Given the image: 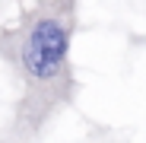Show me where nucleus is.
<instances>
[{"label": "nucleus", "instance_id": "obj_1", "mask_svg": "<svg viewBox=\"0 0 146 143\" xmlns=\"http://www.w3.org/2000/svg\"><path fill=\"white\" fill-rule=\"evenodd\" d=\"M76 0H41L0 35V54L19 76V102L7 143H32L76 95L73 70Z\"/></svg>", "mask_w": 146, "mask_h": 143}, {"label": "nucleus", "instance_id": "obj_2", "mask_svg": "<svg viewBox=\"0 0 146 143\" xmlns=\"http://www.w3.org/2000/svg\"><path fill=\"white\" fill-rule=\"evenodd\" d=\"M0 143H7V140H0Z\"/></svg>", "mask_w": 146, "mask_h": 143}]
</instances>
